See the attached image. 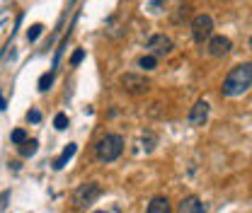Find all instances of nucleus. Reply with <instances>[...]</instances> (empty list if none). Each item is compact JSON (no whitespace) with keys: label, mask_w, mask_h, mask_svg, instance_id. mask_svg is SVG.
<instances>
[{"label":"nucleus","mask_w":252,"mask_h":213,"mask_svg":"<svg viewBox=\"0 0 252 213\" xmlns=\"http://www.w3.org/2000/svg\"><path fill=\"white\" fill-rule=\"evenodd\" d=\"M124 152V138L117 136V133H107L97 141L94 146V155L99 162H114L119 155Z\"/></svg>","instance_id":"f03ea898"},{"label":"nucleus","mask_w":252,"mask_h":213,"mask_svg":"<svg viewBox=\"0 0 252 213\" xmlns=\"http://www.w3.org/2000/svg\"><path fill=\"white\" fill-rule=\"evenodd\" d=\"M94 213H107V211H94Z\"/></svg>","instance_id":"412c9836"},{"label":"nucleus","mask_w":252,"mask_h":213,"mask_svg":"<svg viewBox=\"0 0 252 213\" xmlns=\"http://www.w3.org/2000/svg\"><path fill=\"white\" fill-rule=\"evenodd\" d=\"M156 63H158L156 56H143V59L138 61V65H141V68H146V70H153V68H156Z\"/></svg>","instance_id":"4468645a"},{"label":"nucleus","mask_w":252,"mask_h":213,"mask_svg":"<svg viewBox=\"0 0 252 213\" xmlns=\"http://www.w3.org/2000/svg\"><path fill=\"white\" fill-rule=\"evenodd\" d=\"M27 141V133L22 131V128H17V131H12V143H17V146H22Z\"/></svg>","instance_id":"f3484780"},{"label":"nucleus","mask_w":252,"mask_h":213,"mask_svg":"<svg viewBox=\"0 0 252 213\" xmlns=\"http://www.w3.org/2000/svg\"><path fill=\"white\" fill-rule=\"evenodd\" d=\"M36 146H39L36 141H25L22 148H20V155H22V157H32V155L36 152Z\"/></svg>","instance_id":"f8f14e48"},{"label":"nucleus","mask_w":252,"mask_h":213,"mask_svg":"<svg viewBox=\"0 0 252 213\" xmlns=\"http://www.w3.org/2000/svg\"><path fill=\"white\" fill-rule=\"evenodd\" d=\"M27 119H30L32 123H39L41 122V112H39V109H32L30 114H27Z\"/></svg>","instance_id":"a211bd4d"},{"label":"nucleus","mask_w":252,"mask_h":213,"mask_svg":"<svg viewBox=\"0 0 252 213\" xmlns=\"http://www.w3.org/2000/svg\"><path fill=\"white\" fill-rule=\"evenodd\" d=\"M146 49H148V56H167L170 51H172V39L170 36H165V34H153L151 39H148V44H146Z\"/></svg>","instance_id":"423d86ee"},{"label":"nucleus","mask_w":252,"mask_h":213,"mask_svg":"<svg viewBox=\"0 0 252 213\" xmlns=\"http://www.w3.org/2000/svg\"><path fill=\"white\" fill-rule=\"evenodd\" d=\"M83 59H85V51H83V49H78V51L73 54V59H70V63H73V65H78V63L83 61Z\"/></svg>","instance_id":"6ab92c4d"},{"label":"nucleus","mask_w":252,"mask_h":213,"mask_svg":"<svg viewBox=\"0 0 252 213\" xmlns=\"http://www.w3.org/2000/svg\"><path fill=\"white\" fill-rule=\"evenodd\" d=\"M51 83H54V70H51V73H44V75L39 78V90L46 92L51 88Z\"/></svg>","instance_id":"ddd939ff"},{"label":"nucleus","mask_w":252,"mask_h":213,"mask_svg":"<svg viewBox=\"0 0 252 213\" xmlns=\"http://www.w3.org/2000/svg\"><path fill=\"white\" fill-rule=\"evenodd\" d=\"M119 85L128 94H143V92L151 90V80L146 75H138V73H124L119 78Z\"/></svg>","instance_id":"20e7f679"},{"label":"nucleus","mask_w":252,"mask_h":213,"mask_svg":"<svg viewBox=\"0 0 252 213\" xmlns=\"http://www.w3.org/2000/svg\"><path fill=\"white\" fill-rule=\"evenodd\" d=\"M54 126H56L59 131H65V128H68V117H65V114H56V119H54Z\"/></svg>","instance_id":"dca6fc26"},{"label":"nucleus","mask_w":252,"mask_h":213,"mask_svg":"<svg viewBox=\"0 0 252 213\" xmlns=\"http://www.w3.org/2000/svg\"><path fill=\"white\" fill-rule=\"evenodd\" d=\"M170 201H167V196H156L151 204H148V213H170Z\"/></svg>","instance_id":"9b49d317"},{"label":"nucleus","mask_w":252,"mask_h":213,"mask_svg":"<svg viewBox=\"0 0 252 213\" xmlns=\"http://www.w3.org/2000/svg\"><path fill=\"white\" fill-rule=\"evenodd\" d=\"M75 151H78V146H75V143H68V146H65V151L54 160V170H63V167H65V162L75 155Z\"/></svg>","instance_id":"9d476101"},{"label":"nucleus","mask_w":252,"mask_h":213,"mask_svg":"<svg viewBox=\"0 0 252 213\" xmlns=\"http://www.w3.org/2000/svg\"><path fill=\"white\" fill-rule=\"evenodd\" d=\"M177 213H204V206H201V199L199 196H185L177 206Z\"/></svg>","instance_id":"1a4fd4ad"},{"label":"nucleus","mask_w":252,"mask_h":213,"mask_svg":"<svg viewBox=\"0 0 252 213\" xmlns=\"http://www.w3.org/2000/svg\"><path fill=\"white\" fill-rule=\"evenodd\" d=\"M5 109V99H2V94H0V112Z\"/></svg>","instance_id":"aec40b11"},{"label":"nucleus","mask_w":252,"mask_h":213,"mask_svg":"<svg viewBox=\"0 0 252 213\" xmlns=\"http://www.w3.org/2000/svg\"><path fill=\"white\" fill-rule=\"evenodd\" d=\"M230 49H233V44H230L228 36H211V39H209V54H211L214 59L225 56Z\"/></svg>","instance_id":"0eeeda50"},{"label":"nucleus","mask_w":252,"mask_h":213,"mask_svg":"<svg viewBox=\"0 0 252 213\" xmlns=\"http://www.w3.org/2000/svg\"><path fill=\"white\" fill-rule=\"evenodd\" d=\"M99 194H102V186L97 182H88L83 184V186H78L75 189V194H73V204H75V209H88V206H93L94 201L99 199Z\"/></svg>","instance_id":"7ed1b4c3"},{"label":"nucleus","mask_w":252,"mask_h":213,"mask_svg":"<svg viewBox=\"0 0 252 213\" xmlns=\"http://www.w3.org/2000/svg\"><path fill=\"white\" fill-rule=\"evenodd\" d=\"M250 46H252V36H250Z\"/></svg>","instance_id":"4be33fe9"},{"label":"nucleus","mask_w":252,"mask_h":213,"mask_svg":"<svg viewBox=\"0 0 252 213\" xmlns=\"http://www.w3.org/2000/svg\"><path fill=\"white\" fill-rule=\"evenodd\" d=\"M211 34H214V20H211V15H196L191 20V36H194L196 44H204L206 39H211Z\"/></svg>","instance_id":"39448f33"},{"label":"nucleus","mask_w":252,"mask_h":213,"mask_svg":"<svg viewBox=\"0 0 252 213\" xmlns=\"http://www.w3.org/2000/svg\"><path fill=\"white\" fill-rule=\"evenodd\" d=\"M250 85H252V63H240V65H235L225 75L220 90H223L225 97H238V94H243L248 90Z\"/></svg>","instance_id":"f257e3e1"},{"label":"nucleus","mask_w":252,"mask_h":213,"mask_svg":"<svg viewBox=\"0 0 252 213\" xmlns=\"http://www.w3.org/2000/svg\"><path fill=\"white\" fill-rule=\"evenodd\" d=\"M206 119H209V102L199 99V102L191 107V112H189V123H191V126H204Z\"/></svg>","instance_id":"6e6552de"},{"label":"nucleus","mask_w":252,"mask_h":213,"mask_svg":"<svg viewBox=\"0 0 252 213\" xmlns=\"http://www.w3.org/2000/svg\"><path fill=\"white\" fill-rule=\"evenodd\" d=\"M41 30H44L41 25H32L30 30H27V39H30V41H36V39H39V34H41Z\"/></svg>","instance_id":"2eb2a0df"}]
</instances>
